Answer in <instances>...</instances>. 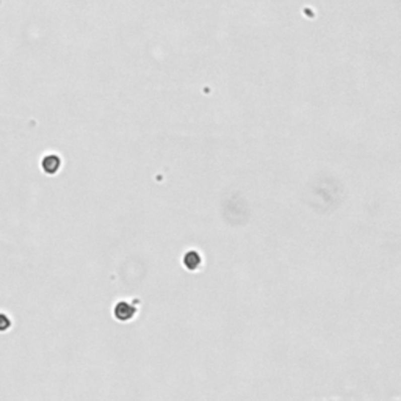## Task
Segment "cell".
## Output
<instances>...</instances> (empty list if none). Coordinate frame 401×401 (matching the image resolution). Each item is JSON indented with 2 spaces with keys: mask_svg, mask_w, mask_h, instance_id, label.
Segmentation results:
<instances>
[{
  "mask_svg": "<svg viewBox=\"0 0 401 401\" xmlns=\"http://www.w3.org/2000/svg\"><path fill=\"white\" fill-rule=\"evenodd\" d=\"M60 165H61L60 157H56L53 154L44 157V159H42V162H41L42 171H44V173H47V174H55L56 171L60 169Z\"/></svg>",
  "mask_w": 401,
  "mask_h": 401,
  "instance_id": "cell-1",
  "label": "cell"
},
{
  "mask_svg": "<svg viewBox=\"0 0 401 401\" xmlns=\"http://www.w3.org/2000/svg\"><path fill=\"white\" fill-rule=\"evenodd\" d=\"M133 313H135V309L132 306H128V304H124V303H119L116 306V309H114V315H116V317L121 318V320H128Z\"/></svg>",
  "mask_w": 401,
  "mask_h": 401,
  "instance_id": "cell-2",
  "label": "cell"
},
{
  "mask_svg": "<svg viewBox=\"0 0 401 401\" xmlns=\"http://www.w3.org/2000/svg\"><path fill=\"white\" fill-rule=\"evenodd\" d=\"M199 263H201V255L196 251H191V252H188L187 255H185V266H187V268L194 270V268L199 266Z\"/></svg>",
  "mask_w": 401,
  "mask_h": 401,
  "instance_id": "cell-3",
  "label": "cell"
},
{
  "mask_svg": "<svg viewBox=\"0 0 401 401\" xmlns=\"http://www.w3.org/2000/svg\"><path fill=\"white\" fill-rule=\"evenodd\" d=\"M11 327V318L8 317L7 313L0 312V332H5Z\"/></svg>",
  "mask_w": 401,
  "mask_h": 401,
  "instance_id": "cell-4",
  "label": "cell"
}]
</instances>
